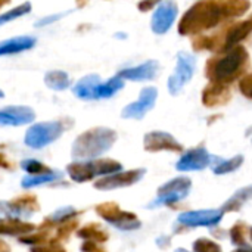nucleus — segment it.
<instances>
[{
    "mask_svg": "<svg viewBox=\"0 0 252 252\" xmlns=\"http://www.w3.org/2000/svg\"><path fill=\"white\" fill-rule=\"evenodd\" d=\"M250 3L241 1H199L192 6L182 18L179 25L180 34H192L216 27L229 16L241 15Z\"/></svg>",
    "mask_w": 252,
    "mask_h": 252,
    "instance_id": "obj_1",
    "label": "nucleus"
},
{
    "mask_svg": "<svg viewBox=\"0 0 252 252\" xmlns=\"http://www.w3.org/2000/svg\"><path fill=\"white\" fill-rule=\"evenodd\" d=\"M117 140V133L106 127H96L81 133L72 145L71 154L77 159H90L108 152Z\"/></svg>",
    "mask_w": 252,
    "mask_h": 252,
    "instance_id": "obj_2",
    "label": "nucleus"
},
{
    "mask_svg": "<svg viewBox=\"0 0 252 252\" xmlns=\"http://www.w3.org/2000/svg\"><path fill=\"white\" fill-rule=\"evenodd\" d=\"M247 62H248L247 50L241 46H236L230 49L227 55H224L223 58L211 61L207 74L213 83L224 84L227 80L235 78L241 72V69H244Z\"/></svg>",
    "mask_w": 252,
    "mask_h": 252,
    "instance_id": "obj_3",
    "label": "nucleus"
},
{
    "mask_svg": "<svg viewBox=\"0 0 252 252\" xmlns=\"http://www.w3.org/2000/svg\"><path fill=\"white\" fill-rule=\"evenodd\" d=\"M121 164L114 159H93L86 162H72L66 167V173L75 183L90 182L96 176H111L121 171Z\"/></svg>",
    "mask_w": 252,
    "mask_h": 252,
    "instance_id": "obj_4",
    "label": "nucleus"
},
{
    "mask_svg": "<svg viewBox=\"0 0 252 252\" xmlns=\"http://www.w3.org/2000/svg\"><path fill=\"white\" fill-rule=\"evenodd\" d=\"M66 126L63 121H47V123H38L32 127H30L25 133V145L31 149H41L50 143H53L56 139H59Z\"/></svg>",
    "mask_w": 252,
    "mask_h": 252,
    "instance_id": "obj_5",
    "label": "nucleus"
},
{
    "mask_svg": "<svg viewBox=\"0 0 252 252\" xmlns=\"http://www.w3.org/2000/svg\"><path fill=\"white\" fill-rule=\"evenodd\" d=\"M96 213L106 223L112 224L120 230H136L140 227V220L128 211H123L115 202H105L96 207Z\"/></svg>",
    "mask_w": 252,
    "mask_h": 252,
    "instance_id": "obj_6",
    "label": "nucleus"
},
{
    "mask_svg": "<svg viewBox=\"0 0 252 252\" xmlns=\"http://www.w3.org/2000/svg\"><path fill=\"white\" fill-rule=\"evenodd\" d=\"M190 188H192L190 179H188V177L173 179L158 189V198L152 204H149V208L177 204L189 195Z\"/></svg>",
    "mask_w": 252,
    "mask_h": 252,
    "instance_id": "obj_7",
    "label": "nucleus"
},
{
    "mask_svg": "<svg viewBox=\"0 0 252 252\" xmlns=\"http://www.w3.org/2000/svg\"><path fill=\"white\" fill-rule=\"evenodd\" d=\"M196 68L195 58L188 52L177 53V65L174 74L168 78V90L171 94H179L180 90L192 80Z\"/></svg>",
    "mask_w": 252,
    "mask_h": 252,
    "instance_id": "obj_8",
    "label": "nucleus"
},
{
    "mask_svg": "<svg viewBox=\"0 0 252 252\" xmlns=\"http://www.w3.org/2000/svg\"><path fill=\"white\" fill-rule=\"evenodd\" d=\"M223 219L221 210H199L182 213L177 217V223L186 227H214Z\"/></svg>",
    "mask_w": 252,
    "mask_h": 252,
    "instance_id": "obj_9",
    "label": "nucleus"
},
{
    "mask_svg": "<svg viewBox=\"0 0 252 252\" xmlns=\"http://www.w3.org/2000/svg\"><path fill=\"white\" fill-rule=\"evenodd\" d=\"M146 170L145 168H137V170H130V171H120L111 176H105L100 180L94 183V188L99 190H114V189H121L127 186H133L137 183L143 176Z\"/></svg>",
    "mask_w": 252,
    "mask_h": 252,
    "instance_id": "obj_10",
    "label": "nucleus"
},
{
    "mask_svg": "<svg viewBox=\"0 0 252 252\" xmlns=\"http://www.w3.org/2000/svg\"><path fill=\"white\" fill-rule=\"evenodd\" d=\"M157 97H158V90L155 87H145L142 92H140V96L136 102L127 105L121 115L123 118H133V120H142L154 106H155V102H157Z\"/></svg>",
    "mask_w": 252,
    "mask_h": 252,
    "instance_id": "obj_11",
    "label": "nucleus"
},
{
    "mask_svg": "<svg viewBox=\"0 0 252 252\" xmlns=\"http://www.w3.org/2000/svg\"><path fill=\"white\" fill-rule=\"evenodd\" d=\"M177 13H179V9H177V4L174 1L158 3L155 12L152 15V21H151L152 31L158 35L165 34L171 28V25L174 24Z\"/></svg>",
    "mask_w": 252,
    "mask_h": 252,
    "instance_id": "obj_12",
    "label": "nucleus"
},
{
    "mask_svg": "<svg viewBox=\"0 0 252 252\" xmlns=\"http://www.w3.org/2000/svg\"><path fill=\"white\" fill-rule=\"evenodd\" d=\"M217 158L213 157L204 146L190 149L182 155V158L177 161L176 168L179 171H201L207 168L211 161H216Z\"/></svg>",
    "mask_w": 252,
    "mask_h": 252,
    "instance_id": "obj_13",
    "label": "nucleus"
},
{
    "mask_svg": "<svg viewBox=\"0 0 252 252\" xmlns=\"http://www.w3.org/2000/svg\"><path fill=\"white\" fill-rule=\"evenodd\" d=\"M35 112L30 106H4L0 109V126L1 127H18L32 123Z\"/></svg>",
    "mask_w": 252,
    "mask_h": 252,
    "instance_id": "obj_14",
    "label": "nucleus"
},
{
    "mask_svg": "<svg viewBox=\"0 0 252 252\" xmlns=\"http://www.w3.org/2000/svg\"><path fill=\"white\" fill-rule=\"evenodd\" d=\"M145 149L149 152H159V151H171V152H182V145L168 133L164 131H152L145 136Z\"/></svg>",
    "mask_w": 252,
    "mask_h": 252,
    "instance_id": "obj_15",
    "label": "nucleus"
},
{
    "mask_svg": "<svg viewBox=\"0 0 252 252\" xmlns=\"http://www.w3.org/2000/svg\"><path fill=\"white\" fill-rule=\"evenodd\" d=\"M159 71V63L157 61H146L137 66L121 69L117 75L121 80H131V81H148L154 80Z\"/></svg>",
    "mask_w": 252,
    "mask_h": 252,
    "instance_id": "obj_16",
    "label": "nucleus"
},
{
    "mask_svg": "<svg viewBox=\"0 0 252 252\" xmlns=\"http://www.w3.org/2000/svg\"><path fill=\"white\" fill-rule=\"evenodd\" d=\"M100 84H102V81L97 74L86 75L74 86V94L83 100L97 99V90H99Z\"/></svg>",
    "mask_w": 252,
    "mask_h": 252,
    "instance_id": "obj_17",
    "label": "nucleus"
},
{
    "mask_svg": "<svg viewBox=\"0 0 252 252\" xmlns=\"http://www.w3.org/2000/svg\"><path fill=\"white\" fill-rule=\"evenodd\" d=\"M35 44V38L30 35H19L13 38H7L4 41H0V56L4 55H15L25 50L32 49Z\"/></svg>",
    "mask_w": 252,
    "mask_h": 252,
    "instance_id": "obj_18",
    "label": "nucleus"
},
{
    "mask_svg": "<svg viewBox=\"0 0 252 252\" xmlns=\"http://www.w3.org/2000/svg\"><path fill=\"white\" fill-rule=\"evenodd\" d=\"M34 224L24 223L18 219H4L0 220V235L4 236H27L34 232Z\"/></svg>",
    "mask_w": 252,
    "mask_h": 252,
    "instance_id": "obj_19",
    "label": "nucleus"
},
{
    "mask_svg": "<svg viewBox=\"0 0 252 252\" xmlns=\"http://www.w3.org/2000/svg\"><path fill=\"white\" fill-rule=\"evenodd\" d=\"M44 83L49 89L62 92L71 86V78L65 71H49L44 75Z\"/></svg>",
    "mask_w": 252,
    "mask_h": 252,
    "instance_id": "obj_20",
    "label": "nucleus"
},
{
    "mask_svg": "<svg viewBox=\"0 0 252 252\" xmlns=\"http://www.w3.org/2000/svg\"><path fill=\"white\" fill-rule=\"evenodd\" d=\"M81 239H86L89 242H94V244H103L108 241V233L96 223H90L87 226H84L83 229L78 230L77 233Z\"/></svg>",
    "mask_w": 252,
    "mask_h": 252,
    "instance_id": "obj_21",
    "label": "nucleus"
},
{
    "mask_svg": "<svg viewBox=\"0 0 252 252\" xmlns=\"http://www.w3.org/2000/svg\"><path fill=\"white\" fill-rule=\"evenodd\" d=\"M223 94H224V96H229L227 86H226V84L214 83V84H211L208 89H205V92H204V103L208 105V106H216V105L224 103V102L220 99Z\"/></svg>",
    "mask_w": 252,
    "mask_h": 252,
    "instance_id": "obj_22",
    "label": "nucleus"
},
{
    "mask_svg": "<svg viewBox=\"0 0 252 252\" xmlns=\"http://www.w3.org/2000/svg\"><path fill=\"white\" fill-rule=\"evenodd\" d=\"M251 31H252V25L250 21L242 22V24H239V25L233 27V28L229 31L227 37H226V49H230V47L233 49V46H236L242 38H245Z\"/></svg>",
    "mask_w": 252,
    "mask_h": 252,
    "instance_id": "obj_23",
    "label": "nucleus"
},
{
    "mask_svg": "<svg viewBox=\"0 0 252 252\" xmlns=\"http://www.w3.org/2000/svg\"><path fill=\"white\" fill-rule=\"evenodd\" d=\"M252 198V186L250 188H244L241 190H238L221 208V211H236L239 210L248 199Z\"/></svg>",
    "mask_w": 252,
    "mask_h": 252,
    "instance_id": "obj_24",
    "label": "nucleus"
},
{
    "mask_svg": "<svg viewBox=\"0 0 252 252\" xmlns=\"http://www.w3.org/2000/svg\"><path fill=\"white\" fill-rule=\"evenodd\" d=\"M124 87V80H121L118 75L109 78L106 83H102L97 90V99H108L112 97L117 92H120Z\"/></svg>",
    "mask_w": 252,
    "mask_h": 252,
    "instance_id": "obj_25",
    "label": "nucleus"
},
{
    "mask_svg": "<svg viewBox=\"0 0 252 252\" xmlns=\"http://www.w3.org/2000/svg\"><path fill=\"white\" fill-rule=\"evenodd\" d=\"M61 176L62 174L56 173V171H50V173H46V174H38V176H28V177L22 179L21 186L25 188V189H30V188H34V186H40V185L55 182V180L61 179Z\"/></svg>",
    "mask_w": 252,
    "mask_h": 252,
    "instance_id": "obj_26",
    "label": "nucleus"
},
{
    "mask_svg": "<svg viewBox=\"0 0 252 252\" xmlns=\"http://www.w3.org/2000/svg\"><path fill=\"white\" fill-rule=\"evenodd\" d=\"M244 162V157L242 155H236L232 159H219L217 158V164L213 165V171L214 174H227V173H233L236 171Z\"/></svg>",
    "mask_w": 252,
    "mask_h": 252,
    "instance_id": "obj_27",
    "label": "nucleus"
},
{
    "mask_svg": "<svg viewBox=\"0 0 252 252\" xmlns=\"http://www.w3.org/2000/svg\"><path fill=\"white\" fill-rule=\"evenodd\" d=\"M77 214H78V213H77L75 208H72V207H63V208L55 211V213L43 223V226H46V224H49V226L58 224V226H61L62 223H66V221H69V220H74V217H75Z\"/></svg>",
    "mask_w": 252,
    "mask_h": 252,
    "instance_id": "obj_28",
    "label": "nucleus"
},
{
    "mask_svg": "<svg viewBox=\"0 0 252 252\" xmlns=\"http://www.w3.org/2000/svg\"><path fill=\"white\" fill-rule=\"evenodd\" d=\"M28 12H31V3L30 1H25V3L7 10V12H3L0 15V27L16 19V18H19V16H22V15H27Z\"/></svg>",
    "mask_w": 252,
    "mask_h": 252,
    "instance_id": "obj_29",
    "label": "nucleus"
},
{
    "mask_svg": "<svg viewBox=\"0 0 252 252\" xmlns=\"http://www.w3.org/2000/svg\"><path fill=\"white\" fill-rule=\"evenodd\" d=\"M21 167H22V170H25L27 173H30L32 176H38L41 173H44V174L50 173V170L44 164H41L40 161H35V159H25V161H22Z\"/></svg>",
    "mask_w": 252,
    "mask_h": 252,
    "instance_id": "obj_30",
    "label": "nucleus"
},
{
    "mask_svg": "<svg viewBox=\"0 0 252 252\" xmlns=\"http://www.w3.org/2000/svg\"><path fill=\"white\" fill-rule=\"evenodd\" d=\"M47 241H49V233L47 232H38V233H34V235L30 233L27 236L19 238L21 244H27V245H32V247H40Z\"/></svg>",
    "mask_w": 252,
    "mask_h": 252,
    "instance_id": "obj_31",
    "label": "nucleus"
},
{
    "mask_svg": "<svg viewBox=\"0 0 252 252\" xmlns=\"http://www.w3.org/2000/svg\"><path fill=\"white\" fill-rule=\"evenodd\" d=\"M78 227V221L77 220H69L66 223H62L59 227H58V232H56V241H63V239H68V236H71V233L74 230H77Z\"/></svg>",
    "mask_w": 252,
    "mask_h": 252,
    "instance_id": "obj_32",
    "label": "nucleus"
},
{
    "mask_svg": "<svg viewBox=\"0 0 252 252\" xmlns=\"http://www.w3.org/2000/svg\"><path fill=\"white\" fill-rule=\"evenodd\" d=\"M195 252H221V248L210 239H198L193 244Z\"/></svg>",
    "mask_w": 252,
    "mask_h": 252,
    "instance_id": "obj_33",
    "label": "nucleus"
},
{
    "mask_svg": "<svg viewBox=\"0 0 252 252\" xmlns=\"http://www.w3.org/2000/svg\"><path fill=\"white\" fill-rule=\"evenodd\" d=\"M31 252H66V251H65V248H63L61 244H58V241H56V239H53V241H50L47 245L32 247V248H31Z\"/></svg>",
    "mask_w": 252,
    "mask_h": 252,
    "instance_id": "obj_34",
    "label": "nucleus"
},
{
    "mask_svg": "<svg viewBox=\"0 0 252 252\" xmlns=\"http://www.w3.org/2000/svg\"><path fill=\"white\" fill-rule=\"evenodd\" d=\"M241 92H242L245 96H248V97H251L252 99V74L251 75H247V77L241 81Z\"/></svg>",
    "mask_w": 252,
    "mask_h": 252,
    "instance_id": "obj_35",
    "label": "nucleus"
},
{
    "mask_svg": "<svg viewBox=\"0 0 252 252\" xmlns=\"http://www.w3.org/2000/svg\"><path fill=\"white\" fill-rule=\"evenodd\" d=\"M68 12H65V13H55V15H50V16H44V18H41L37 24H35V27H44V25H49V24H52V22H55L56 19H61L62 16H65Z\"/></svg>",
    "mask_w": 252,
    "mask_h": 252,
    "instance_id": "obj_36",
    "label": "nucleus"
},
{
    "mask_svg": "<svg viewBox=\"0 0 252 252\" xmlns=\"http://www.w3.org/2000/svg\"><path fill=\"white\" fill-rule=\"evenodd\" d=\"M81 251L84 252H106L103 248H100V247H97V244H94V242H89V241H86L83 245H81Z\"/></svg>",
    "mask_w": 252,
    "mask_h": 252,
    "instance_id": "obj_37",
    "label": "nucleus"
},
{
    "mask_svg": "<svg viewBox=\"0 0 252 252\" xmlns=\"http://www.w3.org/2000/svg\"><path fill=\"white\" fill-rule=\"evenodd\" d=\"M0 167L4 168V170H10V168H12V164L7 161V158H6L4 154H1V152H0Z\"/></svg>",
    "mask_w": 252,
    "mask_h": 252,
    "instance_id": "obj_38",
    "label": "nucleus"
},
{
    "mask_svg": "<svg viewBox=\"0 0 252 252\" xmlns=\"http://www.w3.org/2000/svg\"><path fill=\"white\" fill-rule=\"evenodd\" d=\"M155 6V3H152V1H146V3H139V9L142 10V12H145V10H148V9H151V7H154Z\"/></svg>",
    "mask_w": 252,
    "mask_h": 252,
    "instance_id": "obj_39",
    "label": "nucleus"
},
{
    "mask_svg": "<svg viewBox=\"0 0 252 252\" xmlns=\"http://www.w3.org/2000/svg\"><path fill=\"white\" fill-rule=\"evenodd\" d=\"M233 252H252V248L248 247V245H244V247H239L238 250H235Z\"/></svg>",
    "mask_w": 252,
    "mask_h": 252,
    "instance_id": "obj_40",
    "label": "nucleus"
},
{
    "mask_svg": "<svg viewBox=\"0 0 252 252\" xmlns=\"http://www.w3.org/2000/svg\"><path fill=\"white\" fill-rule=\"evenodd\" d=\"M0 252H10L9 247H7L3 241H0Z\"/></svg>",
    "mask_w": 252,
    "mask_h": 252,
    "instance_id": "obj_41",
    "label": "nucleus"
},
{
    "mask_svg": "<svg viewBox=\"0 0 252 252\" xmlns=\"http://www.w3.org/2000/svg\"><path fill=\"white\" fill-rule=\"evenodd\" d=\"M7 3H9V1H6V0H4V1H0V9H1L3 6H6Z\"/></svg>",
    "mask_w": 252,
    "mask_h": 252,
    "instance_id": "obj_42",
    "label": "nucleus"
},
{
    "mask_svg": "<svg viewBox=\"0 0 252 252\" xmlns=\"http://www.w3.org/2000/svg\"><path fill=\"white\" fill-rule=\"evenodd\" d=\"M176 252H189V251H186V250H182V248H180V250H177Z\"/></svg>",
    "mask_w": 252,
    "mask_h": 252,
    "instance_id": "obj_43",
    "label": "nucleus"
},
{
    "mask_svg": "<svg viewBox=\"0 0 252 252\" xmlns=\"http://www.w3.org/2000/svg\"><path fill=\"white\" fill-rule=\"evenodd\" d=\"M1 97H4V94H3V92L0 90V99H1Z\"/></svg>",
    "mask_w": 252,
    "mask_h": 252,
    "instance_id": "obj_44",
    "label": "nucleus"
},
{
    "mask_svg": "<svg viewBox=\"0 0 252 252\" xmlns=\"http://www.w3.org/2000/svg\"><path fill=\"white\" fill-rule=\"evenodd\" d=\"M251 239H252V229H251Z\"/></svg>",
    "mask_w": 252,
    "mask_h": 252,
    "instance_id": "obj_45",
    "label": "nucleus"
},
{
    "mask_svg": "<svg viewBox=\"0 0 252 252\" xmlns=\"http://www.w3.org/2000/svg\"><path fill=\"white\" fill-rule=\"evenodd\" d=\"M250 22H251V25H252V19H251V21H250Z\"/></svg>",
    "mask_w": 252,
    "mask_h": 252,
    "instance_id": "obj_46",
    "label": "nucleus"
}]
</instances>
